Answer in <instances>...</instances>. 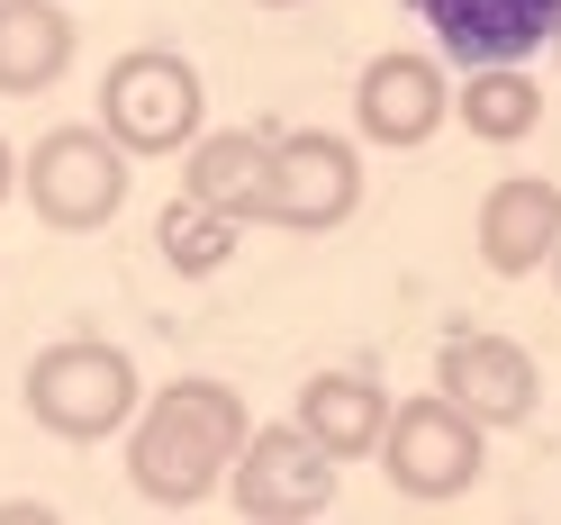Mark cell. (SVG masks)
<instances>
[{
	"mask_svg": "<svg viewBox=\"0 0 561 525\" xmlns=\"http://www.w3.org/2000/svg\"><path fill=\"white\" fill-rule=\"evenodd\" d=\"M263 10H299V0H263Z\"/></svg>",
	"mask_w": 561,
	"mask_h": 525,
	"instance_id": "cell-19",
	"label": "cell"
},
{
	"mask_svg": "<svg viewBox=\"0 0 561 525\" xmlns=\"http://www.w3.org/2000/svg\"><path fill=\"white\" fill-rule=\"evenodd\" d=\"M416 19L435 27V46L462 64H525L535 46H552L561 0H416Z\"/></svg>",
	"mask_w": 561,
	"mask_h": 525,
	"instance_id": "cell-10",
	"label": "cell"
},
{
	"mask_svg": "<svg viewBox=\"0 0 561 525\" xmlns=\"http://www.w3.org/2000/svg\"><path fill=\"white\" fill-rule=\"evenodd\" d=\"M435 390L462 399L489 435H507V426H525V416L543 408V372H535V354H525L516 335L462 327V335H444V354H435Z\"/></svg>",
	"mask_w": 561,
	"mask_h": 525,
	"instance_id": "cell-8",
	"label": "cell"
},
{
	"mask_svg": "<svg viewBox=\"0 0 561 525\" xmlns=\"http://www.w3.org/2000/svg\"><path fill=\"white\" fill-rule=\"evenodd\" d=\"M453 118V82H444V64L435 55H371L363 64V82H354V127L371 136V146H426V136Z\"/></svg>",
	"mask_w": 561,
	"mask_h": 525,
	"instance_id": "cell-9",
	"label": "cell"
},
{
	"mask_svg": "<svg viewBox=\"0 0 561 525\" xmlns=\"http://www.w3.org/2000/svg\"><path fill=\"white\" fill-rule=\"evenodd\" d=\"M254 416L227 380H163V390L136 408V435H127V480L136 499L154 507H199L208 489H227Z\"/></svg>",
	"mask_w": 561,
	"mask_h": 525,
	"instance_id": "cell-1",
	"label": "cell"
},
{
	"mask_svg": "<svg viewBox=\"0 0 561 525\" xmlns=\"http://www.w3.org/2000/svg\"><path fill=\"white\" fill-rule=\"evenodd\" d=\"M371 463L390 471L399 499L444 507V499H462V489L480 480V463H489V426H480L462 399L426 390V399H399V408H390V435H380Z\"/></svg>",
	"mask_w": 561,
	"mask_h": 525,
	"instance_id": "cell-4",
	"label": "cell"
},
{
	"mask_svg": "<svg viewBox=\"0 0 561 525\" xmlns=\"http://www.w3.org/2000/svg\"><path fill=\"white\" fill-rule=\"evenodd\" d=\"M453 118H462L480 146H525L543 127V91L525 64H471V82L453 91Z\"/></svg>",
	"mask_w": 561,
	"mask_h": 525,
	"instance_id": "cell-15",
	"label": "cell"
},
{
	"mask_svg": "<svg viewBox=\"0 0 561 525\" xmlns=\"http://www.w3.org/2000/svg\"><path fill=\"white\" fill-rule=\"evenodd\" d=\"M335 471L344 463L290 416V426H254L244 435L236 471H227V499H236V516H254V525H299V516L335 507Z\"/></svg>",
	"mask_w": 561,
	"mask_h": 525,
	"instance_id": "cell-6",
	"label": "cell"
},
{
	"mask_svg": "<svg viewBox=\"0 0 561 525\" xmlns=\"http://www.w3.org/2000/svg\"><path fill=\"white\" fill-rule=\"evenodd\" d=\"M552 55H561V27H552Z\"/></svg>",
	"mask_w": 561,
	"mask_h": 525,
	"instance_id": "cell-20",
	"label": "cell"
},
{
	"mask_svg": "<svg viewBox=\"0 0 561 525\" xmlns=\"http://www.w3.org/2000/svg\"><path fill=\"white\" fill-rule=\"evenodd\" d=\"M182 191L208 199V208L236 218V227H263V199H272V136H254V127H208V136H191Z\"/></svg>",
	"mask_w": 561,
	"mask_h": 525,
	"instance_id": "cell-12",
	"label": "cell"
},
{
	"mask_svg": "<svg viewBox=\"0 0 561 525\" xmlns=\"http://www.w3.org/2000/svg\"><path fill=\"white\" fill-rule=\"evenodd\" d=\"M199 64L172 55V46H127L110 73H100V127L118 136L127 155H182L199 136Z\"/></svg>",
	"mask_w": 561,
	"mask_h": 525,
	"instance_id": "cell-5",
	"label": "cell"
},
{
	"mask_svg": "<svg viewBox=\"0 0 561 525\" xmlns=\"http://www.w3.org/2000/svg\"><path fill=\"white\" fill-rule=\"evenodd\" d=\"M19 191L55 236H91L127 208V146L110 127H46L19 155Z\"/></svg>",
	"mask_w": 561,
	"mask_h": 525,
	"instance_id": "cell-3",
	"label": "cell"
},
{
	"mask_svg": "<svg viewBox=\"0 0 561 525\" xmlns=\"http://www.w3.org/2000/svg\"><path fill=\"white\" fill-rule=\"evenodd\" d=\"M390 408H399V399L380 390L371 372H318V380L299 390V426L318 435L335 463H371L380 435H390Z\"/></svg>",
	"mask_w": 561,
	"mask_h": 525,
	"instance_id": "cell-13",
	"label": "cell"
},
{
	"mask_svg": "<svg viewBox=\"0 0 561 525\" xmlns=\"http://www.w3.org/2000/svg\"><path fill=\"white\" fill-rule=\"evenodd\" d=\"M363 208V155L327 127H290L272 136V199H263V227H290V236H327Z\"/></svg>",
	"mask_w": 561,
	"mask_h": 525,
	"instance_id": "cell-7",
	"label": "cell"
},
{
	"mask_svg": "<svg viewBox=\"0 0 561 525\" xmlns=\"http://www.w3.org/2000/svg\"><path fill=\"white\" fill-rule=\"evenodd\" d=\"M543 272H552V290H561V244H552V263H543Z\"/></svg>",
	"mask_w": 561,
	"mask_h": 525,
	"instance_id": "cell-18",
	"label": "cell"
},
{
	"mask_svg": "<svg viewBox=\"0 0 561 525\" xmlns=\"http://www.w3.org/2000/svg\"><path fill=\"white\" fill-rule=\"evenodd\" d=\"M136 408H146V380H136V363L110 335H64V344H46V354L27 363V416H37L55 444H100V435H118Z\"/></svg>",
	"mask_w": 561,
	"mask_h": 525,
	"instance_id": "cell-2",
	"label": "cell"
},
{
	"mask_svg": "<svg viewBox=\"0 0 561 525\" xmlns=\"http://www.w3.org/2000/svg\"><path fill=\"white\" fill-rule=\"evenodd\" d=\"M154 236H163V263H172V272H218V263L236 254V218H218V208L191 199V191L163 208Z\"/></svg>",
	"mask_w": 561,
	"mask_h": 525,
	"instance_id": "cell-16",
	"label": "cell"
},
{
	"mask_svg": "<svg viewBox=\"0 0 561 525\" xmlns=\"http://www.w3.org/2000/svg\"><path fill=\"white\" fill-rule=\"evenodd\" d=\"M82 27L64 0H0V91L27 100V91H55L64 64H73Z\"/></svg>",
	"mask_w": 561,
	"mask_h": 525,
	"instance_id": "cell-14",
	"label": "cell"
},
{
	"mask_svg": "<svg viewBox=\"0 0 561 525\" xmlns=\"http://www.w3.org/2000/svg\"><path fill=\"white\" fill-rule=\"evenodd\" d=\"M10 191H19V155L0 146V199H10Z\"/></svg>",
	"mask_w": 561,
	"mask_h": 525,
	"instance_id": "cell-17",
	"label": "cell"
},
{
	"mask_svg": "<svg viewBox=\"0 0 561 525\" xmlns=\"http://www.w3.org/2000/svg\"><path fill=\"white\" fill-rule=\"evenodd\" d=\"M561 244V191L543 172H507V182H489L480 199V263L499 272V282H525V272H543Z\"/></svg>",
	"mask_w": 561,
	"mask_h": 525,
	"instance_id": "cell-11",
	"label": "cell"
}]
</instances>
